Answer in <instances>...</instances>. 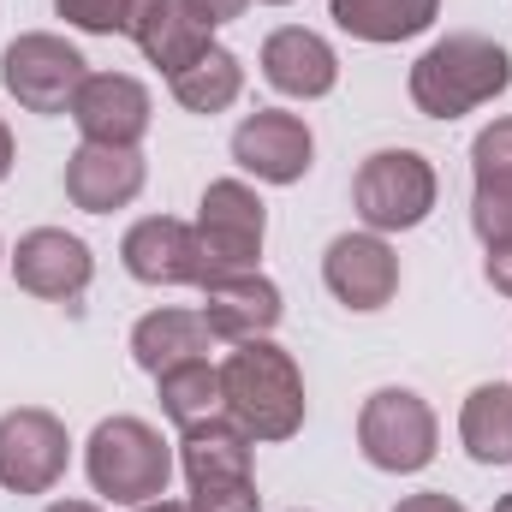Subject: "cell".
Here are the masks:
<instances>
[{
    "instance_id": "5b68a950",
    "label": "cell",
    "mask_w": 512,
    "mask_h": 512,
    "mask_svg": "<svg viewBox=\"0 0 512 512\" xmlns=\"http://www.w3.org/2000/svg\"><path fill=\"white\" fill-rule=\"evenodd\" d=\"M84 78H90V60L54 30H24L0 54V84L24 114H72Z\"/></svg>"
},
{
    "instance_id": "52a82bcc",
    "label": "cell",
    "mask_w": 512,
    "mask_h": 512,
    "mask_svg": "<svg viewBox=\"0 0 512 512\" xmlns=\"http://www.w3.org/2000/svg\"><path fill=\"white\" fill-rule=\"evenodd\" d=\"M268 209L245 179H209L197 203V245H203V280L215 274H251L262 256Z\"/></svg>"
},
{
    "instance_id": "d6a6232c",
    "label": "cell",
    "mask_w": 512,
    "mask_h": 512,
    "mask_svg": "<svg viewBox=\"0 0 512 512\" xmlns=\"http://www.w3.org/2000/svg\"><path fill=\"white\" fill-rule=\"evenodd\" d=\"M42 512H102L96 501H54V507H42Z\"/></svg>"
},
{
    "instance_id": "7402d4cb",
    "label": "cell",
    "mask_w": 512,
    "mask_h": 512,
    "mask_svg": "<svg viewBox=\"0 0 512 512\" xmlns=\"http://www.w3.org/2000/svg\"><path fill=\"white\" fill-rule=\"evenodd\" d=\"M131 42H137V48H143V60H149V66H161L167 78H173V72H185L191 60H203V54L215 48V42H209V30H203V24H191L179 0H155V12L137 24V36H131Z\"/></svg>"
},
{
    "instance_id": "5bb4252c",
    "label": "cell",
    "mask_w": 512,
    "mask_h": 512,
    "mask_svg": "<svg viewBox=\"0 0 512 512\" xmlns=\"http://www.w3.org/2000/svg\"><path fill=\"white\" fill-rule=\"evenodd\" d=\"M286 304H280V286L268 274H215L203 280V322L215 328V340H268L280 328Z\"/></svg>"
},
{
    "instance_id": "d4e9b609",
    "label": "cell",
    "mask_w": 512,
    "mask_h": 512,
    "mask_svg": "<svg viewBox=\"0 0 512 512\" xmlns=\"http://www.w3.org/2000/svg\"><path fill=\"white\" fill-rule=\"evenodd\" d=\"M471 227L489 251H512V179H477Z\"/></svg>"
},
{
    "instance_id": "8fae6325",
    "label": "cell",
    "mask_w": 512,
    "mask_h": 512,
    "mask_svg": "<svg viewBox=\"0 0 512 512\" xmlns=\"http://www.w3.org/2000/svg\"><path fill=\"white\" fill-rule=\"evenodd\" d=\"M322 280L346 310H382L399 292V256L382 233H340L322 256Z\"/></svg>"
},
{
    "instance_id": "2e32d148",
    "label": "cell",
    "mask_w": 512,
    "mask_h": 512,
    "mask_svg": "<svg viewBox=\"0 0 512 512\" xmlns=\"http://www.w3.org/2000/svg\"><path fill=\"white\" fill-rule=\"evenodd\" d=\"M262 78L280 90V96H298V102H322L334 84H340V54L316 36V30H274L262 42Z\"/></svg>"
},
{
    "instance_id": "8992f818",
    "label": "cell",
    "mask_w": 512,
    "mask_h": 512,
    "mask_svg": "<svg viewBox=\"0 0 512 512\" xmlns=\"http://www.w3.org/2000/svg\"><path fill=\"white\" fill-rule=\"evenodd\" d=\"M435 441H441L435 411L411 387H376L358 411V447L376 471H393V477L423 471L435 459Z\"/></svg>"
},
{
    "instance_id": "9a60e30c",
    "label": "cell",
    "mask_w": 512,
    "mask_h": 512,
    "mask_svg": "<svg viewBox=\"0 0 512 512\" xmlns=\"http://www.w3.org/2000/svg\"><path fill=\"white\" fill-rule=\"evenodd\" d=\"M143 179H149L143 155H137V149H114V143H78L72 161H66V197H72V209H84V215H114V209H126L131 197L143 191Z\"/></svg>"
},
{
    "instance_id": "6da1fadb",
    "label": "cell",
    "mask_w": 512,
    "mask_h": 512,
    "mask_svg": "<svg viewBox=\"0 0 512 512\" xmlns=\"http://www.w3.org/2000/svg\"><path fill=\"white\" fill-rule=\"evenodd\" d=\"M221 411L251 441H292L304 429V376L274 340H239L221 364Z\"/></svg>"
},
{
    "instance_id": "7c38bea8",
    "label": "cell",
    "mask_w": 512,
    "mask_h": 512,
    "mask_svg": "<svg viewBox=\"0 0 512 512\" xmlns=\"http://www.w3.org/2000/svg\"><path fill=\"white\" fill-rule=\"evenodd\" d=\"M131 280L143 286H203V245H197V227L173 221V215H149L137 221L120 245Z\"/></svg>"
},
{
    "instance_id": "ffe728a7",
    "label": "cell",
    "mask_w": 512,
    "mask_h": 512,
    "mask_svg": "<svg viewBox=\"0 0 512 512\" xmlns=\"http://www.w3.org/2000/svg\"><path fill=\"white\" fill-rule=\"evenodd\" d=\"M459 441L477 465H512V387L483 382L471 387L465 411H459Z\"/></svg>"
},
{
    "instance_id": "4dcf8cb0",
    "label": "cell",
    "mask_w": 512,
    "mask_h": 512,
    "mask_svg": "<svg viewBox=\"0 0 512 512\" xmlns=\"http://www.w3.org/2000/svg\"><path fill=\"white\" fill-rule=\"evenodd\" d=\"M12 161H18V143H12V131H6V120H0V185H6Z\"/></svg>"
},
{
    "instance_id": "f546056e",
    "label": "cell",
    "mask_w": 512,
    "mask_h": 512,
    "mask_svg": "<svg viewBox=\"0 0 512 512\" xmlns=\"http://www.w3.org/2000/svg\"><path fill=\"white\" fill-rule=\"evenodd\" d=\"M483 274H489L495 292H507L512 298V251H489V268H483Z\"/></svg>"
},
{
    "instance_id": "d590c367",
    "label": "cell",
    "mask_w": 512,
    "mask_h": 512,
    "mask_svg": "<svg viewBox=\"0 0 512 512\" xmlns=\"http://www.w3.org/2000/svg\"><path fill=\"white\" fill-rule=\"evenodd\" d=\"M0 262H6V251H0Z\"/></svg>"
},
{
    "instance_id": "83f0119b",
    "label": "cell",
    "mask_w": 512,
    "mask_h": 512,
    "mask_svg": "<svg viewBox=\"0 0 512 512\" xmlns=\"http://www.w3.org/2000/svg\"><path fill=\"white\" fill-rule=\"evenodd\" d=\"M179 6H185V18H191V24H203V30H221V24L245 18V6H251V0H179Z\"/></svg>"
},
{
    "instance_id": "e575fe53",
    "label": "cell",
    "mask_w": 512,
    "mask_h": 512,
    "mask_svg": "<svg viewBox=\"0 0 512 512\" xmlns=\"http://www.w3.org/2000/svg\"><path fill=\"white\" fill-rule=\"evenodd\" d=\"M262 6H286V0H262Z\"/></svg>"
},
{
    "instance_id": "4fadbf2b",
    "label": "cell",
    "mask_w": 512,
    "mask_h": 512,
    "mask_svg": "<svg viewBox=\"0 0 512 512\" xmlns=\"http://www.w3.org/2000/svg\"><path fill=\"white\" fill-rule=\"evenodd\" d=\"M72 120L84 131V143L137 149L143 131H149V90L137 78H126V72H90L78 102H72Z\"/></svg>"
},
{
    "instance_id": "3957f363",
    "label": "cell",
    "mask_w": 512,
    "mask_h": 512,
    "mask_svg": "<svg viewBox=\"0 0 512 512\" xmlns=\"http://www.w3.org/2000/svg\"><path fill=\"white\" fill-rule=\"evenodd\" d=\"M84 471H90V489L102 501L143 507V501L167 495V483H173V447L143 417H108V423H96V435L84 447Z\"/></svg>"
},
{
    "instance_id": "4316f807",
    "label": "cell",
    "mask_w": 512,
    "mask_h": 512,
    "mask_svg": "<svg viewBox=\"0 0 512 512\" xmlns=\"http://www.w3.org/2000/svg\"><path fill=\"white\" fill-rule=\"evenodd\" d=\"M471 173H477V179H512V120H495V126L477 131V143H471Z\"/></svg>"
},
{
    "instance_id": "836d02e7",
    "label": "cell",
    "mask_w": 512,
    "mask_h": 512,
    "mask_svg": "<svg viewBox=\"0 0 512 512\" xmlns=\"http://www.w3.org/2000/svg\"><path fill=\"white\" fill-rule=\"evenodd\" d=\"M495 512H512V495H501V501H495Z\"/></svg>"
},
{
    "instance_id": "277c9868",
    "label": "cell",
    "mask_w": 512,
    "mask_h": 512,
    "mask_svg": "<svg viewBox=\"0 0 512 512\" xmlns=\"http://www.w3.org/2000/svg\"><path fill=\"white\" fill-rule=\"evenodd\" d=\"M435 197H441L435 167L417 149H376L358 167V179H352V203H358L370 233H411V227H423L435 215Z\"/></svg>"
},
{
    "instance_id": "1f68e13d",
    "label": "cell",
    "mask_w": 512,
    "mask_h": 512,
    "mask_svg": "<svg viewBox=\"0 0 512 512\" xmlns=\"http://www.w3.org/2000/svg\"><path fill=\"white\" fill-rule=\"evenodd\" d=\"M137 512H191V501H143Z\"/></svg>"
},
{
    "instance_id": "9c48e42d",
    "label": "cell",
    "mask_w": 512,
    "mask_h": 512,
    "mask_svg": "<svg viewBox=\"0 0 512 512\" xmlns=\"http://www.w3.org/2000/svg\"><path fill=\"white\" fill-rule=\"evenodd\" d=\"M90 274H96V256H90V245L78 233H66V227H36L12 251V280L30 298H48V304L84 298L90 292Z\"/></svg>"
},
{
    "instance_id": "7a4b0ae2",
    "label": "cell",
    "mask_w": 512,
    "mask_h": 512,
    "mask_svg": "<svg viewBox=\"0 0 512 512\" xmlns=\"http://www.w3.org/2000/svg\"><path fill=\"white\" fill-rule=\"evenodd\" d=\"M512 84V54L495 36H441L417 66H411V102L423 120H459L495 96H507Z\"/></svg>"
},
{
    "instance_id": "ac0fdd59",
    "label": "cell",
    "mask_w": 512,
    "mask_h": 512,
    "mask_svg": "<svg viewBox=\"0 0 512 512\" xmlns=\"http://www.w3.org/2000/svg\"><path fill=\"white\" fill-rule=\"evenodd\" d=\"M441 0H328V18L358 42H405L435 24Z\"/></svg>"
},
{
    "instance_id": "603a6c76",
    "label": "cell",
    "mask_w": 512,
    "mask_h": 512,
    "mask_svg": "<svg viewBox=\"0 0 512 512\" xmlns=\"http://www.w3.org/2000/svg\"><path fill=\"white\" fill-rule=\"evenodd\" d=\"M155 393H161V411H167L179 429L221 417V370H215L209 358H191V364L161 370V376H155Z\"/></svg>"
},
{
    "instance_id": "ba28073f",
    "label": "cell",
    "mask_w": 512,
    "mask_h": 512,
    "mask_svg": "<svg viewBox=\"0 0 512 512\" xmlns=\"http://www.w3.org/2000/svg\"><path fill=\"white\" fill-rule=\"evenodd\" d=\"M72 465V441L66 423L42 405L6 411L0 417V489L12 495H48Z\"/></svg>"
},
{
    "instance_id": "30bf717a",
    "label": "cell",
    "mask_w": 512,
    "mask_h": 512,
    "mask_svg": "<svg viewBox=\"0 0 512 512\" xmlns=\"http://www.w3.org/2000/svg\"><path fill=\"white\" fill-rule=\"evenodd\" d=\"M233 161L245 173H256L262 185H298L316 161V137L298 114L256 108L251 120H239V131H233Z\"/></svg>"
},
{
    "instance_id": "e0dca14e",
    "label": "cell",
    "mask_w": 512,
    "mask_h": 512,
    "mask_svg": "<svg viewBox=\"0 0 512 512\" xmlns=\"http://www.w3.org/2000/svg\"><path fill=\"white\" fill-rule=\"evenodd\" d=\"M209 346H215V328L203 322V310H179V304L149 310V316L131 328V358H137V370H149V376H161V370H173V364H191V358H209Z\"/></svg>"
},
{
    "instance_id": "44dd1931",
    "label": "cell",
    "mask_w": 512,
    "mask_h": 512,
    "mask_svg": "<svg viewBox=\"0 0 512 512\" xmlns=\"http://www.w3.org/2000/svg\"><path fill=\"white\" fill-rule=\"evenodd\" d=\"M167 90H173V102H179L185 114H227V108L239 102V90H245V66H239L233 48L215 42L203 60H191L185 72H173Z\"/></svg>"
},
{
    "instance_id": "d6986e66",
    "label": "cell",
    "mask_w": 512,
    "mask_h": 512,
    "mask_svg": "<svg viewBox=\"0 0 512 512\" xmlns=\"http://www.w3.org/2000/svg\"><path fill=\"white\" fill-rule=\"evenodd\" d=\"M179 465H185L191 483H203V477H251V435L227 411L209 417V423H191V429H179Z\"/></svg>"
},
{
    "instance_id": "cb8c5ba5",
    "label": "cell",
    "mask_w": 512,
    "mask_h": 512,
    "mask_svg": "<svg viewBox=\"0 0 512 512\" xmlns=\"http://www.w3.org/2000/svg\"><path fill=\"white\" fill-rule=\"evenodd\" d=\"M54 12L90 36H137V24L155 12V0H54Z\"/></svg>"
},
{
    "instance_id": "f1b7e54d",
    "label": "cell",
    "mask_w": 512,
    "mask_h": 512,
    "mask_svg": "<svg viewBox=\"0 0 512 512\" xmlns=\"http://www.w3.org/2000/svg\"><path fill=\"white\" fill-rule=\"evenodd\" d=\"M393 512H465V501H453V495H405Z\"/></svg>"
},
{
    "instance_id": "484cf974",
    "label": "cell",
    "mask_w": 512,
    "mask_h": 512,
    "mask_svg": "<svg viewBox=\"0 0 512 512\" xmlns=\"http://www.w3.org/2000/svg\"><path fill=\"white\" fill-rule=\"evenodd\" d=\"M191 512H262L251 477H203L191 483Z\"/></svg>"
}]
</instances>
